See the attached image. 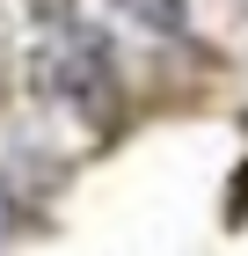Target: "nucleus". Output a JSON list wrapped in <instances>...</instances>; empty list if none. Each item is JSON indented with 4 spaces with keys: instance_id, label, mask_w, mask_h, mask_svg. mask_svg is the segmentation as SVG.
<instances>
[{
    "instance_id": "f257e3e1",
    "label": "nucleus",
    "mask_w": 248,
    "mask_h": 256,
    "mask_svg": "<svg viewBox=\"0 0 248 256\" xmlns=\"http://www.w3.org/2000/svg\"><path fill=\"white\" fill-rule=\"evenodd\" d=\"M102 66H110V44H102L95 30H66V37L44 52V80H51V88H95Z\"/></svg>"
},
{
    "instance_id": "f03ea898",
    "label": "nucleus",
    "mask_w": 248,
    "mask_h": 256,
    "mask_svg": "<svg viewBox=\"0 0 248 256\" xmlns=\"http://www.w3.org/2000/svg\"><path fill=\"white\" fill-rule=\"evenodd\" d=\"M117 8H124L132 22H146V30H161V37L183 30V0H117Z\"/></svg>"
},
{
    "instance_id": "7ed1b4c3",
    "label": "nucleus",
    "mask_w": 248,
    "mask_h": 256,
    "mask_svg": "<svg viewBox=\"0 0 248 256\" xmlns=\"http://www.w3.org/2000/svg\"><path fill=\"white\" fill-rule=\"evenodd\" d=\"M0 234H7V198H0Z\"/></svg>"
}]
</instances>
